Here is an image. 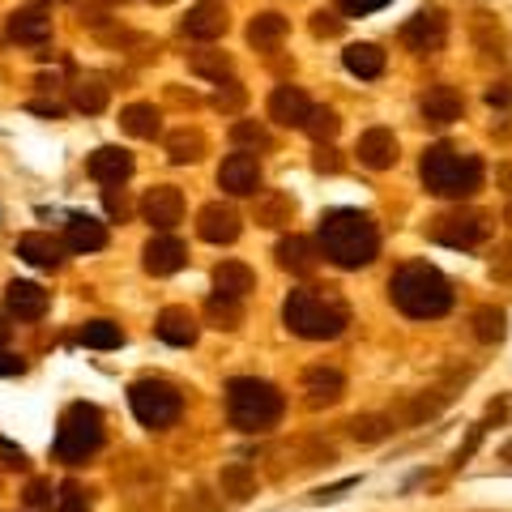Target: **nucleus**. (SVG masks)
Here are the masks:
<instances>
[{"label": "nucleus", "mask_w": 512, "mask_h": 512, "mask_svg": "<svg viewBox=\"0 0 512 512\" xmlns=\"http://www.w3.org/2000/svg\"><path fill=\"white\" fill-rule=\"evenodd\" d=\"M376 227L372 218L359 210H329L320 218V252L329 256L338 269H363L376 261Z\"/></svg>", "instance_id": "nucleus-1"}, {"label": "nucleus", "mask_w": 512, "mask_h": 512, "mask_svg": "<svg viewBox=\"0 0 512 512\" xmlns=\"http://www.w3.org/2000/svg\"><path fill=\"white\" fill-rule=\"evenodd\" d=\"M389 295H393L397 308H402L406 316H414V320H436V316H444L448 308H453V286H448V278L440 274V269L419 265V261L402 265L389 278Z\"/></svg>", "instance_id": "nucleus-2"}, {"label": "nucleus", "mask_w": 512, "mask_h": 512, "mask_svg": "<svg viewBox=\"0 0 512 512\" xmlns=\"http://www.w3.org/2000/svg\"><path fill=\"white\" fill-rule=\"evenodd\" d=\"M282 410H286V402H282L278 384L256 380V376H239L227 384V419H231V427L248 431V436L278 427Z\"/></svg>", "instance_id": "nucleus-3"}, {"label": "nucleus", "mask_w": 512, "mask_h": 512, "mask_svg": "<svg viewBox=\"0 0 512 512\" xmlns=\"http://www.w3.org/2000/svg\"><path fill=\"white\" fill-rule=\"evenodd\" d=\"M282 320L286 329L299 333L308 342H329L346 329V308L333 295L320 291H291V299L282 303Z\"/></svg>", "instance_id": "nucleus-4"}, {"label": "nucleus", "mask_w": 512, "mask_h": 512, "mask_svg": "<svg viewBox=\"0 0 512 512\" xmlns=\"http://www.w3.org/2000/svg\"><path fill=\"white\" fill-rule=\"evenodd\" d=\"M423 188L436 192V197H470V192L483 184V167H478L474 154H461L453 146H431L419 163Z\"/></svg>", "instance_id": "nucleus-5"}, {"label": "nucleus", "mask_w": 512, "mask_h": 512, "mask_svg": "<svg viewBox=\"0 0 512 512\" xmlns=\"http://www.w3.org/2000/svg\"><path fill=\"white\" fill-rule=\"evenodd\" d=\"M99 444H103V414L86 402H73L60 414L56 461H64V466H82L86 457L99 453Z\"/></svg>", "instance_id": "nucleus-6"}, {"label": "nucleus", "mask_w": 512, "mask_h": 512, "mask_svg": "<svg viewBox=\"0 0 512 512\" xmlns=\"http://www.w3.org/2000/svg\"><path fill=\"white\" fill-rule=\"evenodd\" d=\"M128 402H133L137 419L146 423V427H154V431L171 427L175 419H180V410H184L180 389L167 384V380H137L133 389H128Z\"/></svg>", "instance_id": "nucleus-7"}, {"label": "nucleus", "mask_w": 512, "mask_h": 512, "mask_svg": "<svg viewBox=\"0 0 512 512\" xmlns=\"http://www.w3.org/2000/svg\"><path fill=\"white\" fill-rule=\"evenodd\" d=\"M427 235L436 239V244H448V248H474L491 235V218L478 214V210H448L440 218H431Z\"/></svg>", "instance_id": "nucleus-8"}, {"label": "nucleus", "mask_w": 512, "mask_h": 512, "mask_svg": "<svg viewBox=\"0 0 512 512\" xmlns=\"http://www.w3.org/2000/svg\"><path fill=\"white\" fill-rule=\"evenodd\" d=\"M448 39V18H444V9H419L414 18L402 26V43L410 47V52H440Z\"/></svg>", "instance_id": "nucleus-9"}, {"label": "nucleus", "mask_w": 512, "mask_h": 512, "mask_svg": "<svg viewBox=\"0 0 512 512\" xmlns=\"http://www.w3.org/2000/svg\"><path fill=\"white\" fill-rule=\"evenodd\" d=\"M141 218L158 231H171L175 222L184 218V192L175 184H154L146 197H141Z\"/></svg>", "instance_id": "nucleus-10"}, {"label": "nucleus", "mask_w": 512, "mask_h": 512, "mask_svg": "<svg viewBox=\"0 0 512 512\" xmlns=\"http://www.w3.org/2000/svg\"><path fill=\"white\" fill-rule=\"evenodd\" d=\"M218 188L231 192V197H252V192L261 188V163H256L252 154H231V158H222V167H218Z\"/></svg>", "instance_id": "nucleus-11"}, {"label": "nucleus", "mask_w": 512, "mask_h": 512, "mask_svg": "<svg viewBox=\"0 0 512 512\" xmlns=\"http://www.w3.org/2000/svg\"><path fill=\"white\" fill-rule=\"evenodd\" d=\"M227 26H231V13L222 9L218 0H201V5H192V9H188L184 35H188V39L210 43V39H222V35H227Z\"/></svg>", "instance_id": "nucleus-12"}, {"label": "nucleus", "mask_w": 512, "mask_h": 512, "mask_svg": "<svg viewBox=\"0 0 512 512\" xmlns=\"http://www.w3.org/2000/svg\"><path fill=\"white\" fill-rule=\"evenodd\" d=\"M197 231H201L205 244H235V239H239V214L231 210V205L210 201L197 214Z\"/></svg>", "instance_id": "nucleus-13"}, {"label": "nucleus", "mask_w": 512, "mask_h": 512, "mask_svg": "<svg viewBox=\"0 0 512 512\" xmlns=\"http://www.w3.org/2000/svg\"><path fill=\"white\" fill-rule=\"evenodd\" d=\"M303 393H308L303 402L312 410L333 406V402H342V393H346V376L333 372V367H308V372H303Z\"/></svg>", "instance_id": "nucleus-14"}, {"label": "nucleus", "mask_w": 512, "mask_h": 512, "mask_svg": "<svg viewBox=\"0 0 512 512\" xmlns=\"http://www.w3.org/2000/svg\"><path fill=\"white\" fill-rule=\"evenodd\" d=\"M184 261H188V248L180 244V239H171V235H154L146 244V252H141V265H146V274H154V278L175 274Z\"/></svg>", "instance_id": "nucleus-15"}, {"label": "nucleus", "mask_w": 512, "mask_h": 512, "mask_svg": "<svg viewBox=\"0 0 512 512\" xmlns=\"http://www.w3.org/2000/svg\"><path fill=\"white\" fill-rule=\"evenodd\" d=\"M308 111H312V103L299 86H278L269 94V120H278L286 128H303L308 124Z\"/></svg>", "instance_id": "nucleus-16"}, {"label": "nucleus", "mask_w": 512, "mask_h": 512, "mask_svg": "<svg viewBox=\"0 0 512 512\" xmlns=\"http://www.w3.org/2000/svg\"><path fill=\"white\" fill-rule=\"evenodd\" d=\"M90 175H94L99 184H107V188H120L128 175H133V154L120 150V146L94 150V154H90Z\"/></svg>", "instance_id": "nucleus-17"}, {"label": "nucleus", "mask_w": 512, "mask_h": 512, "mask_svg": "<svg viewBox=\"0 0 512 512\" xmlns=\"http://www.w3.org/2000/svg\"><path fill=\"white\" fill-rule=\"evenodd\" d=\"M359 163L372 171H389L397 163V137L389 128H367L359 137Z\"/></svg>", "instance_id": "nucleus-18"}, {"label": "nucleus", "mask_w": 512, "mask_h": 512, "mask_svg": "<svg viewBox=\"0 0 512 512\" xmlns=\"http://www.w3.org/2000/svg\"><path fill=\"white\" fill-rule=\"evenodd\" d=\"M5 308L18 320H39L47 312V291L39 282H9L5 286Z\"/></svg>", "instance_id": "nucleus-19"}, {"label": "nucleus", "mask_w": 512, "mask_h": 512, "mask_svg": "<svg viewBox=\"0 0 512 512\" xmlns=\"http://www.w3.org/2000/svg\"><path fill=\"white\" fill-rule=\"evenodd\" d=\"M18 256L39 269H60L64 265V244L56 235H43V231H30L18 239Z\"/></svg>", "instance_id": "nucleus-20"}, {"label": "nucleus", "mask_w": 512, "mask_h": 512, "mask_svg": "<svg viewBox=\"0 0 512 512\" xmlns=\"http://www.w3.org/2000/svg\"><path fill=\"white\" fill-rule=\"evenodd\" d=\"M461 111H466V99H461V90H453V86H431L423 94L427 124H453V120H461Z\"/></svg>", "instance_id": "nucleus-21"}, {"label": "nucleus", "mask_w": 512, "mask_h": 512, "mask_svg": "<svg viewBox=\"0 0 512 512\" xmlns=\"http://www.w3.org/2000/svg\"><path fill=\"white\" fill-rule=\"evenodd\" d=\"M9 35L18 43H47V39H52V13L35 9V5L9 13Z\"/></svg>", "instance_id": "nucleus-22"}, {"label": "nucleus", "mask_w": 512, "mask_h": 512, "mask_svg": "<svg viewBox=\"0 0 512 512\" xmlns=\"http://www.w3.org/2000/svg\"><path fill=\"white\" fill-rule=\"evenodd\" d=\"M107 244V227L99 218H90V214H73L69 218V227H64V248H73V252H99Z\"/></svg>", "instance_id": "nucleus-23"}, {"label": "nucleus", "mask_w": 512, "mask_h": 512, "mask_svg": "<svg viewBox=\"0 0 512 512\" xmlns=\"http://www.w3.org/2000/svg\"><path fill=\"white\" fill-rule=\"evenodd\" d=\"M158 338L171 342V346H192L197 342V316L188 308H163L158 312Z\"/></svg>", "instance_id": "nucleus-24"}, {"label": "nucleus", "mask_w": 512, "mask_h": 512, "mask_svg": "<svg viewBox=\"0 0 512 512\" xmlns=\"http://www.w3.org/2000/svg\"><path fill=\"white\" fill-rule=\"evenodd\" d=\"M278 265H282V269H291V274H303V278H308L312 269L320 265L316 244H312V239H303V235H286L282 244H278Z\"/></svg>", "instance_id": "nucleus-25"}, {"label": "nucleus", "mask_w": 512, "mask_h": 512, "mask_svg": "<svg viewBox=\"0 0 512 512\" xmlns=\"http://www.w3.org/2000/svg\"><path fill=\"white\" fill-rule=\"evenodd\" d=\"M252 286H256V274H252L244 261H222V265L214 269V291H218L222 299H244Z\"/></svg>", "instance_id": "nucleus-26"}, {"label": "nucleus", "mask_w": 512, "mask_h": 512, "mask_svg": "<svg viewBox=\"0 0 512 512\" xmlns=\"http://www.w3.org/2000/svg\"><path fill=\"white\" fill-rule=\"evenodd\" d=\"M218 491L235 504L252 500L256 495V470L248 466V461H231V466H222V474H218Z\"/></svg>", "instance_id": "nucleus-27"}, {"label": "nucleus", "mask_w": 512, "mask_h": 512, "mask_svg": "<svg viewBox=\"0 0 512 512\" xmlns=\"http://www.w3.org/2000/svg\"><path fill=\"white\" fill-rule=\"evenodd\" d=\"M120 128H124L128 137L150 141V137H158V128H163V116H158L154 103H133V107L120 111Z\"/></svg>", "instance_id": "nucleus-28"}, {"label": "nucleus", "mask_w": 512, "mask_h": 512, "mask_svg": "<svg viewBox=\"0 0 512 512\" xmlns=\"http://www.w3.org/2000/svg\"><path fill=\"white\" fill-rule=\"evenodd\" d=\"M286 39V18L282 13H256L248 22V43L256 52H274V47Z\"/></svg>", "instance_id": "nucleus-29"}, {"label": "nucleus", "mask_w": 512, "mask_h": 512, "mask_svg": "<svg viewBox=\"0 0 512 512\" xmlns=\"http://www.w3.org/2000/svg\"><path fill=\"white\" fill-rule=\"evenodd\" d=\"M252 218L261 222V227H286V222L295 218V201L286 197V192H265V197H256Z\"/></svg>", "instance_id": "nucleus-30"}, {"label": "nucleus", "mask_w": 512, "mask_h": 512, "mask_svg": "<svg viewBox=\"0 0 512 512\" xmlns=\"http://www.w3.org/2000/svg\"><path fill=\"white\" fill-rule=\"evenodd\" d=\"M342 64L355 77H380L384 73V52L376 43H350L346 52H342Z\"/></svg>", "instance_id": "nucleus-31"}, {"label": "nucleus", "mask_w": 512, "mask_h": 512, "mask_svg": "<svg viewBox=\"0 0 512 512\" xmlns=\"http://www.w3.org/2000/svg\"><path fill=\"white\" fill-rule=\"evenodd\" d=\"M167 154H171V163H197V158L205 154V137L197 133V128H180V133H171L167 137Z\"/></svg>", "instance_id": "nucleus-32"}, {"label": "nucleus", "mask_w": 512, "mask_h": 512, "mask_svg": "<svg viewBox=\"0 0 512 512\" xmlns=\"http://www.w3.org/2000/svg\"><path fill=\"white\" fill-rule=\"evenodd\" d=\"M188 69L197 77H210V82H218V86L231 82V56H222V52H192Z\"/></svg>", "instance_id": "nucleus-33"}, {"label": "nucleus", "mask_w": 512, "mask_h": 512, "mask_svg": "<svg viewBox=\"0 0 512 512\" xmlns=\"http://www.w3.org/2000/svg\"><path fill=\"white\" fill-rule=\"evenodd\" d=\"M77 338H82V346H94V350H116L124 342V333H120V325H111V320H86Z\"/></svg>", "instance_id": "nucleus-34"}, {"label": "nucleus", "mask_w": 512, "mask_h": 512, "mask_svg": "<svg viewBox=\"0 0 512 512\" xmlns=\"http://www.w3.org/2000/svg\"><path fill=\"white\" fill-rule=\"evenodd\" d=\"M73 107L86 111V116H99V111L107 107V86L99 82V77H86V82L73 86Z\"/></svg>", "instance_id": "nucleus-35"}, {"label": "nucleus", "mask_w": 512, "mask_h": 512, "mask_svg": "<svg viewBox=\"0 0 512 512\" xmlns=\"http://www.w3.org/2000/svg\"><path fill=\"white\" fill-rule=\"evenodd\" d=\"M389 431H397L389 414H359V419H350V436L363 440V444H376V440L389 436Z\"/></svg>", "instance_id": "nucleus-36"}, {"label": "nucleus", "mask_w": 512, "mask_h": 512, "mask_svg": "<svg viewBox=\"0 0 512 512\" xmlns=\"http://www.w3.org/2000/svg\"><path fill=\"white\" fill-rule=\"evenodd\" d=\"M504 325H508V316L500 308H478L474 312V338L478 342H500L504 338Z\"/></svg>", "instance_id": "nucleus-37"}, {"label": "nucleus", "mask_w": 512, "mask_h": 512, "mask_svg": "<svg viewBox=\"0 0 512 512\" xmlns=\"http://www.w3.org/2000/svg\"><path fill=\"white\" fill-rule=\"evenodd\" d=\"M303 128H308L316 141H329L342 128V120H338V111H333V107H312L308 111V124H303Z\"/></svg>", "instance_id": "nucleus-38"}, {"label": "nucleus", "mask_w": 512, "mask_h": 512, "mask_svg": "<svg viewBox=\"0 0 512 512\" xmlns=\"http://www.w3.org/2000/svg\"><path fill=\"white\" fill-rule=\"evenodd\" d=\"M205 312H210V320L218 329H235L239 320H244V312H239V299H222V295H214L210 303H205Z\"/></svg>", "instance_id": "nucleus-39"}, {"label": "nucleus", "mask_w": 512, "mask_h": 512, "mask_svg": "<svg viewBox=\"0 0 512 512\" xmlns=\"http://www.w3.org/2000/svg\"><path fill=\"white\" fill-rule=\"evenodd\" d=\"M90 487H82V483H64L60 487V495H56V508L60 512H90Z\"/></svg>", "instance_id": "nucleus-40"}, {"label": "nucleus", "mask_w": 512, "mask_h": 512, "mask_svg": "<svg viewBox=\"0 0 512 512\" xmlns=\"http://www.w3.org/2000/svg\"><path fill=\"white\" fill-rule=\"evenodd\" d=\"M231 141L235 146H256V150H269V133L261 124H252V120H239L231 124Z\"/></svg>", "instance_id": "nucleus-41"}, {"label": "nucleus", "mask_w": 512, "mask_h": 512, "mask_svg": "<svg viewBox=\"0 0 512 512\" xmlns=\"http://www.w3.org/2000/svg\"><path fill=\"white\" fill-rule=\"evenodd\" d=\"M52 500H56L52 483H43V478H35V483L26 487V508H30V512H47V508H52Z\"/></svg>", "instance_id": "nucleus-42"}, {"label": "nucleus", "mask_w": 512, "mask_h": 512, "mask_svg": "<svg viewBox=\"0 0 512 512\" xmlns=\"http://www.w3.org/2000/svg\"><path fill=\"white\" fill-rule=\"evenodd\" d=\"M103 205H107V214H111V218H120V222L128 218V201H124V192L107 188V192H103Z\"/></svg>", "instance_id": "nucleus-43"}, {"label": "nucleus", "mask_w": 512, "mask_h": 512, "mask_svg": "<svg viewBox=\"0 0 512 512\" xmlns=\"http://www.w3.org/2000/svg\"><path fill=\"white\" fill-rule=\"evenodd\" d=\"M338 5L346 9V13H355V18H363V13H376V9H384L389 0H338Z\"/></svg>", "instance_id": "nucleus-44"}, {"label": "nucleus", "mask_w": 512, "mask_h": 512, "mask_svg": "<svg viewBox=\"0 0 512 512\" xmlns=\"http://www.w3.org/2000/svg\"><path fill=\"white\" fill-rule=\"evenodd\" d=\"M491 274H495V278H512V244H504L500 252H495V261H491Z\"/></svg>", "instance_id": "nucleus-45"}, {"label": "nucleus", "mask_w": 512, "mask_h": 512, "mask_svg": "<svg viewBox=\"0 0 512 512\" xmlns=\"http://www.w3.org/2000/svg\"><path fill=\"white\" fill-rule=\"evenodd\" d=\"M487 103H491V107H508V103H512V82L491 86V90H487Z\"/></svg>", "instance_id": "nucleus-46"}, {"label": "nucleus", "mask_w": 512, "mask_h": 512, "mask_svg": "<svg viewBox=\"0 0 512 512\" xmlns=\"http://www.w3.org/2000/svg\"><path fill=\"white\" fill-rule=\"evenodd\" d=\"M312 30H316V35H338V30H342V22H338V18H333V13H316V22H312Z\"/></svg>", "instance_id": "nucleus-47"}, {"label": "nucleus", "mask_w": 512, "mask_h": 512, "mask_svg": "<svg viewBox=\"0 0 512 512\" xmlns=\"http://www.w3.org/2000/svg\"><path fill=\"white\" fill-rule=\"evenodd\" d=\"M0 453H5V466H13V470H26V453H22V448H13L9 440H0Z\"/></svg>", "instance_id": "nucleus-48"}, {"label": "nucleus", "mask_w": 512, "mask_h": 512, "mask_svg": "<svg viewBox=\"0 0 512 512\" xmlns=\"http://www.w3.org/2000/svg\"><path fill=\"white\" fill-rule=\"evenodd\" d=\"M22 372V359L18 355H0V376H18Z\"/></svg>", "instance_id": "nucleus-49"}, {"label": "nucleus", "mask_w": 512, "mask_h": 512, "mask_svg": "<svg viewBox=\"0 0 512 512\" xmlns=\"http://www.w3.org/2000/svg\"><path fill=\"white\" fill-rule=\"evenodd\" d=\"M239 99H244V90H239L235 82H231V90H227V94H222V90H218V107H235Z\"/></svg>", "instance_id": "nucleus-50"}, {"label": "nucleus", "mask_w": 512, "mask_h": 512, "mask_svg": "<svg viewBox=\"0 0 512 512\" xmlns=\"http://www.w3.org/2000/svg\"><path fill=\"white\" fill-rule=\"evenodd\" d=\"M316 167L320 171H338V158H333V150H320L316 154Z\"/></svg>", "instance_id": "nucleus-51"}, {"label": "nucleus", "mask_w": 512, "mask_h": 512, "mask_svg": "<svg viewBox=\"0 0 512 512\" xmlns=\"http://www.w3.org/2000/svg\"><path fill=\"white\" fill-rule=\"evenodd\" d=\"M500 184L512 192V163H504V167H500Z\"/></svg>", "instance_id": "nucleus-52"}, {"label": "nucleus", "mask_w": 512, "mask_h": 512, "mask_svg": "<svg viewBox=\"0 0 512 512\" xmlns=\"http://www.w3.org/2000/svg\"><path fill=\"white\" fill-rule=\"evenodd\" d=\"M9 338H13V329H9V325H5V316H0V346H5V342H9Z\"/></svg>", "instance_id": "nucleus-53"}, {"label": "nucleus", "mask_w": 512, "mask_h": 512, "mask_svg": "<svg viewBox=\"0 0 512 512\" xmlns=\"http://www.w3.org/2000/svg\"><path fill=\"white\" fill-rule=\"evenodd\" d=\"M500 461H508V466H512V440H508V444L500 448Z\"/></svg>", "instance_id": "nucleus-54"}, {"label": "nucleus", "mask_w": 512, "mask_h": 512, "mask_svg": "<svg viewBox=\"0 0 512 512\" xmlns=\"http://www.w3.org/2000/svg\"><path fill=\"white\" fill-rule=\"evenodd\" d=\"M154 5H171V0H154Z\"/></svg>", "instance_id": "nucleus-55"}, {"label": "nucleus", "mask_w": 512, "mask_h": 512, "mask_svg": "<svg viewBox=\"0 0 512 512\" xmlns=\"http://www.w3.org/2000/svg\"><path fill=\"white\" fill-rule=\"evenodd\" d=\"M508 222H512V205H508Z\"/></svg>", "instance_id": "nucleus-56"}, {"label": "nucleus", "mask_w": 512, "mask_h": 512, "mask_svg": "<svg viewBox=\"0 0 512 512\" xmlns=\"http://www.w3.org/2000/svg\"><path fill=\"white\" fill-rule=\"evenodd\" d=\"M116 5H124V0H116Z\"/></svg>", "instance_id": "nucleus-57"}]
</instances>
